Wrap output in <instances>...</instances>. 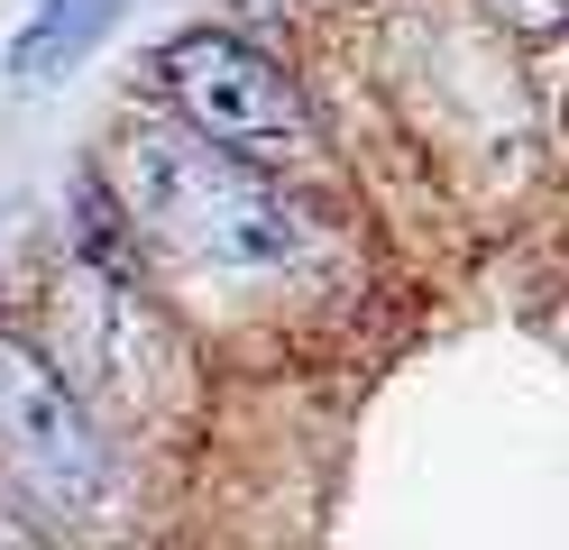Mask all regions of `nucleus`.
I'll return each mask as SVG.
<instances>
[{
  "label": "nucleus",
  "mask_w": 569,
  "mask_h": 550,
  "mask_svg": "<svg viewBox=\"0 0 569 550\" xmlns=\"http://www.w3.org/2000/svg\"><path fill=\"white\" fill-rule=\"evenodd\" d=\"M19 541H47V523L19 504V487H10V477H0V550H19Z\"/></svg>",
  "instance_id": "7"
},
{
  "label": "nucleus",
  "mask_w": 569,
  "mask_h": 550,
  "mask_svg": "<svg viewBox=\"0 0 569 550\" xmlns=\"http://www.w3.org/2000/svg\"><path fill=\"white\" fill-rule=\"evenodd\" d=\"M56 321H64V340H56L47 358L92 394V413H111V422H148V413H157L166 367H174L157 293L138 284L129 267H111V257H83V267L56 284Z\"/></svg>",
  "instance_id": "4"
},
{
  "label": "nucleus",
  "mask_w": 569,
  "mask_h": 550,
  "mask_svg": "<svg viewBox=\"0 0 569 550\" xmlns=\"http://www.w3.org/2000/svg\"><path fill=\"white\" fill-rule=\"evenodd\" d=\"M0 477L47 532H83L92 513H111V487H120L111 422L19 330H0Z\"/></svg>",
  "instance_id": "2"
},
{
  "label": "nucleus",
  "mask_w": 569,
  "mask_h": 550,
  "mask_svg": "<svg viewBox=\"0 0 569 550\" xmlns=\"http://www.w3.org/2000/svg\"><path fill=\"white\" fill-rule=\"evenodd\" d=\"M120 0H38L19 28H10V56H0V73H10L19 92H47L64 83V73H83V56L111 37Z\"/></svg>",
  "instance_id": "5"
},
{
  "label": "nucleus",
  "mask_w": 569,
  "mask_h": 550,
  "mask_svg": "<svg viewBox=\"0 0 569 550\" xmlns=\"http://www.w3.org/2000/svg\"><path fill=\"white\" fill-rule=\"evenodd\" d=\"M478 19H496L506 37H569V0H469Z\"/></svg>",
  "instance_id": "6"
},
{
  "label": "nucleus",
  "mask_w": 569,
  "mask_h": 550,
  "mask_svg": "<svg viewBox=\"0 0 569 550\" xmlns=\"http://www.w3.org/2000/svg\"><path fill=\"white\" fill-rule=\"evenodd\" d=\"M560 138H569V92H560Z\"/></svg>",
  "instance_id": "8"
},
{
  "label": "nucleus",
  "mask_w": 569,
  "mask_h": 550,
  "mask_svg": "<svg viewBox=\"0 0 569 550\" xmlns=\"http://www.w3.org/2000/svg\"><path fill=\"white\" fill-rule=\"evenodd\" d=\"M148 83L166 92V110H174L193 138L230 147V157L267 166V174H295V166L322 157V120H312L303 83H295L267 47H248V37H230V28L166 37L157 64H148Z\"/></svg>",
  "instance_id": "3"
},
{
  "label": "nucleus",
  "mask_w": 569,
  "mask_h": 550,
  "mask_svg": "<svg viewBox=\"0 0 569 550\" xmlns=\"http://www.w3.org/2000/svg\"><path fill=\"white\" fill-rule=\"evenodd\" d=\"M101 193H111V220L148 248V267L174 293L258 303V293H295L312 276V211L267 166L193 138L174 110L111 138Z\"/></svg>",
  "instance_id": "1"
}]
</instances>
